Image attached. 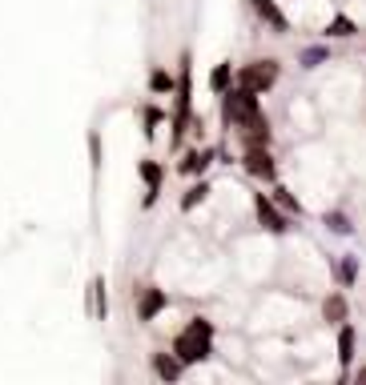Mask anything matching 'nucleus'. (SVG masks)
<instances>
[{"label":"nucleus","mask_w":366,"mask_h":385,"mask_svg":"<svg viewBox=\"0 0 366 385\" xmlns=\"http://www.w3.org/2000/svg\"><path fill=\"white\" fill-rule=\"evenodd\" d=\"M181 365H185V361L177 357H169V353H153V369H157V377H165V381H177V377H181Z\"/></svg>","instance_id":"0eeeda50"},{"label":"nucleus","mask_w":366,"mask_h":385,"mask_svg":"<svg viewBox=\"0 0 366 385\" xmlns=\"http://www.w3.org/2000/svg\"><path fill=\"white\" fill-rule=\"evenodd\" d=\"M229 81H234V73H229V64H217L214 76H210V85H214V93H226Z\"/></svg>","instance_id":"2eb2a0df"},{"label":"nucleus","mask_w":366,"mask_h":385,"mask_svg":"<svg viewBox=\"0 0 366 385\" xmlns=\"http://www.w3.org/2000/svg\"><path fill=\"white\" fill-rule=\"evenodd\" d=\"M253 4H258V13H262V16H265V20H270L274 28H286V16H282L278 8L270 4V0H253Z\"/></svg>","instance_id":"f8f14e48"},{"label":"nucleus","mask_w":366,"mask_h":385,"mask_svg":"<svg viewBox=\"0 0 366 385\" xmlns=\"http://www.w3.org/2000/svg\"><path fill=\"white\" fill-rule=\"evenodd\" d=\"M141 177H145V185H149L145 205H153V201H157V189H161V165L157 161H141Z\"/></svg>","instance_id":"6e6552de"},{"label":"nucleus","mask_w":366,"mask_h":385,"mask_svg":"<svg viewBox=\"0 0 366 385\" xmlns=\"http://www.w3.org/2000/svg\"><path fill=\"white\" fill-rule=\"evenodd\" d=\"M354 273H358V265H354V261H342L338 265V277H342V281H354Z\"/></svg>","instance_id":"aec40b11"},{"label":"nucleus","mask_w":366,"mask_h":385,"mask_svg":"<svg viewBox=\"0 0 366 385\" xmlns=\"http://www.w3.org/2000/svg\"><path fill=\"white\" fill-rule=\"evenodd\" d=\"M205 165H210V153H185V161L177 165V169H181V173H202Z\"/></svg>","instance_id":"9b49d317"},{"label":"nucleus","mask_w":366,"mask_h":385,"mask_svg":"<svg viewBox=\"0 0 366 385\" xmlns=\"http://www.w3.org/2000/svg\"><path fill=\"white\" fill-rule=\"evenodd\" d=\"M205 197H210V185H205V181H202V185H193L190 193L181 197V209H193V205H202Z\"/></svg>","instance_id":"4468645a"},{"label":"nucleus","mask_w":366,"mask_h":385,"mask_svg":"<svg viewBox=\"0 0 366 385\" xmlns=\"http://www.w3.org/2000/svg\"><path fill=\"white\" fill-rule=\"evenodd\" d=\"M274 81H278V64L274 61H253V64H246V69L238 73V88H246V93H253V97L265 93Z\"/></svg>","instance_id":"f03ea898"},{"label":"nucleus","mask_w":366,"mask_h":385,"mask_svg":"<svg viewBox=\"0 0 366 385\" xmlns=\"http://www.w3.org/2000/svg\"><path fill=\"white\" fill-rule=\"evenodd\" d=\"M322 61H326V49H306L302 52V64H306V69H314V64H322Z\"/></svg>","instance_id":"a211bd4d"},{"label":"nucleus","mask_w":366,"mask_h":385,"mask_svg":"<svg viewBox=\"0 0 366 385\" xmlns=\"http://www.w3.org/2000/svg\"><path fill=\"white\" fill-rule=\"evenodd\" d=\"M338 357H342V365L354 357V329H350V325H346V329L338 333Z\"/></svg>","instance_id":"ddd939ff"},{"label":"nucleus","mask_w":366,"mask_h":385,"mask_svg":"<svg viewBox=\"0 0 366 385\" xmlns=\"http://www.w3.org/2000/svg\"><path fill=\"white\" fill-rule=\"evenodd\" d=\"M88 297H93V317H105V313H109V301H105V281H101V277H93Z\"/></svg>","instance_id":"9d476101"},{"label":"nucleus","mask_w":366,"mask_h":385,"mask_svg":"<svg viewBox=\"0 0 366 385\" xmlns=\"http://www.w3.org/2000/svg\"><path fill=\"white\" fill-rule=\"evenodd\" d=\"M278 205H286L290 213H298V201H294L290 193H286V189H278Z\"/></svg>","instance_id":"412c9836"},{"label":"nucleus","mask_w":366,"mask_h":385,"mask_svg":"<svg viewBox=\"0 0 366 385\" xmlns=\"http://www.w3.org/2000/svg\"><path fill=\"white\" fill-rule=\"evenodd\" d=\"M322 317H326V321H346V297H342V293H334V297H326V305H322Z\"/></svg>","instance_id":"1a4fd4ad"},{"label":"nucleus","mask_w":366,"mask_h":385,"mask_svg":"<svg viewBox=\"0 0 366 385\" xmlns=\"http://www.w3.org/2000/svg\"><path fill=\"white\" fill-rule=\"evenodd\" d=\"M326 225L334 229V233H350V221H346L342 213H330V217H326Z\"/></svg>","instance_id":"6ab92c4d"},{"label":"nucleus","mask_w":366,"mask_h":385,"mask_svg":"<svg viewBox=\"0 0 366 385\" xmlns=\"http://www.w3.org/2000/svg\"><path fill=\"white\" fill-rule=\"evenodd\" d=\"M326 32H330V37H350V32H354V25L346 20V16H338V20H330V28H326Z\"/></svg>","instance_id":"f3484780"},{"label":"nucleus","mask_w":366,"mask_h":385,"mask_svg":"<svg viewBox=\"0 0 366 385\" xmlns=\"http://www.w3.org/2000/svg\"><path fill=\"white\" fill-rule=\"evenodd\" d=\"M149 88H153V93H169V88H173V76H169V73H161V69H153Z\"/></svg>","instance_id":"dca6fc26"},{"label":"nucleus","mask_w":366,"mask_h":385,"mask_svg":"<svg viewBox=\"0 0 366 385\" xmlns=\"http://www.w3.org/2000/svg\"><path fill=\"white\" fill-rule=\"evenodd\" d=\"M253 209H258V221H262L265 229H270V233H286V229H290L286 213H278V209H274V201H270V197H262V193L253 197Z\"/></svg>","instance_id":"20e7f679"},{"label":"nucleus","mask_w":366,"mask_h":385,"mask_svg":"<svg viewBox=\"0 0 366 385\" xmlns=\"http://www.w3.org/2000/svg\"><path fill=\"white\" fill-rule=\"evenodd\" d=\"M241 165H246V173L253 177H274V161H270V153H265V145H246V157H241Z\"/></svg>","instance_id":"39448f33"},{"label":"nucleus","mask_w":366,"mask_h":385,"mask_svg":"<svg viewBox=\"0 0 366 385\" xmlns=\"http://www.w3.org/2000/svg\"><path fill=\"white\" fill-rule=\"evenodd\" d=\"M210 349H214V325L205 321V317H193L173 341V353L185 361V365H190V361H205Z\"/></svg>","instance_id":"f257e3e1"},{"label":"nucleus","mask_w":366,"mask_h":385,"mask_svg":"<svg viewBox=\"0 0 366 385\" xmlns=\"http://www.w3.org/2000/svg\"><path fill=\"white\" fill-rule=\"evenodd\" d=\"M258 112V100H253V93H246V88H238V93H226V121L241 124L246 117H253Z\"/></svg>","instance_id":"7ed1b4c3"},{"label":"nucleus","mask_w":366,"mask_h":385,"mask_svg":"<svg viewBox=\"0 0 366 385\" xmlns=\"http://www.w3.org/2000/svg\"><path fill=\"white\" fill-rule=\"evenodd\" d=\"M157 121H161V112H157V109H145V124H149L145 133H153V124H157Z\"/></svg>","instance_id":"4be33fe9"},{"label":"nucleus","mask_w":366,"mask_h":385,"mask_svg":"<svg viewBox=\"0 0 366 385\" xmlns=\"http://www.w3.org/2000/svg\"><path fill=\"white\" fill-rule=\"evenodd\" d=\"M161 309H165V293L161 289H153V285H145L141 289V297H137V317L141 321H153Z\"/></svg>","instance_id":"423d86ee"}]
</instances>
